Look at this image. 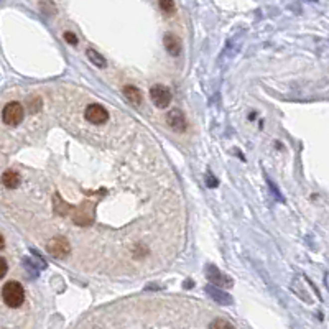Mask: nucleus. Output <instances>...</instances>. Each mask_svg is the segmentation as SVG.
Masks as SVG:
<instances>
[{
	"mask_svg": "<svg viewBox=\"0 0 329 329\" xmlns=\"http://www.w3.org/2000/svg\"><path fill=\"white\" fill-rule=\"evenodd\" d=\"M2 301L8 308H20L25 303V288L20 282H7L2 287Z\"/></svg>",
	"mask_w": 329,
	"mask_h": 329,
	"instance_id": "obj_1",
	"label": "nucleus"
},
{
	"mask_svg": "<svg viewBox=\"0 0 329 329\" xmlns=\"http://www.w3.org/2000/svg\"><path fill=\"white\" fill-rule=\"evenodd\" d=\"M25 117V109L23 106L20 104L17 101H12L8 104L3 106L2 109V120L5 125H10V127H15L23 120Z\"/></svg>",
	"mask_w": 329,
	"mask_h": 329,
	"instance_id": "obj_2",
	"label": "nucleus"
},
{
	"mask_svg": "<svg viewBox=\"0 0 329 329\" xmlns=\"http://www.w3.org/2000/svg\"><path fill=\"white\" fill-rule=\"evenodd\" d=\"M204 273H206V278L209 280V283L218 285V287H220V288L227 290V288H230L234 285L232 278L227 277L225 273H222L218 267L213 265V263L206 265V268H204Z\"/></svg>",
	"mask_w": 329,
	"mask_h": 329,
	"instance_id": "obj_3",
	"label": "nucleus"
},
{
	"mask_svg": "<svg viewBox=\"0 0 329 329\" xmlns=\"http://www.w3.org/2000/svg\"><path fill=\"white\" fill-rule=\"evenodd\" d=\"M46 252L55 258H66L71 252V245L64 237H53V239L46 244Z\"/></svg>",
	"mask_w": 329,
	"mask_h": 329,
	"instance_id": "obj_4",
	"label": "nucleus"
},
{
	"mask_svg": "<svg viewBox=\"0 0 329 329\" xmlns=\"http://www.w3.org/2000/svg\"><path fill=\"white\" fill-rule=\"evenodd\" d=\"M84 118L93 123V125H102V123H106L107 120H109V112H107L106 107H102L101 104H91L86 107Z\"/></svg>",
	"mask_w": 329,
	"mask_h": 329,
	"instance_id": "obj_5",
	"label": "nucleus"
},
{
	"mask_svg": "<svg viewBox=\"0 0 329 329\" xmlns=\"http://www.w3.org/2000/svg\"><path fill=\"white\" fill-rule=\"evenodd\" d=\"M150 99H152V102L156 107L165 109V107H168L171 104V91L165 84H155L150 89Z\"/></svg>",
	"mask_w": 329,
	"mask_h": 329,
	"instance_id": "obj_6",
	"label": "nucleus"
},
{
	"mask_svg": "<svg viewBox=\"0 0 329 329\" xmlns=\"http://www.w3.org/2000/svg\"><path fill=\"white\" fill-rule=\"evenodd\" d=\"M206 293H208V296H211V300L218 305L230 306L234 303V298L225 291V288H220V287H218V285H213V283L208 285Z\"/></svg>",
	"mask_w": 329,
	"mask_h": 329,
	"instance_id": "obj_7",
	"label": "nucleus"
},
{
	"mask_svg": "<svg viewBox=\"0 0 329 329\" xmlns=\"http://www.w3.org/2000/svg\"><path fill=\"white\" fill-rule=\"evenodd\" d=\"M166 123H168L171 127V130H175L176 133H183L188 127L186 117L180 109H171L168 114H166Z\"/></svg>",
	"mask_w": 329,
	"mask_h": 329,
	"instance_id": "obj_8",
	"label": "nucleus"
},
{
	"mask_svg": "<svg viewBox=\"0 0 329 329\" xmlns=\"http://www.w3.org/2000/svg\"><path fill=\"white\" fill-rule=\"evenodd\" d=\"M163 46H165V50L168 51L171 56H180V53L183 51L181 40L178 38L176 35H173V33H166L163 36Z\"/></svg>",
	"mask_w": 329,
	"mask_h": 329,
	"instance_id": "obj_9",
	"label": "nucleus"
},
{
	"mask_svg": "<svg viewBox=\"0 0 329 329\" xmlns=\"http://www.w3.org/2000/svg\"><path fill=\"white\" fill-rule=\"evenodd\" d=\"M122 94L125 96V99L130 102L133 106H140L142 104V93H140V89L135 88V86L132 84H127L122 88Z\"/></svg>",
	"mask_w": 329,
	"mask_h": 329,
	"instance_id": "obj_10",
	"label": "nucleus"
},
{
	"mask_svg": "<svg viewBox=\"0 0 329 329\" xmlns=\"http://www.w3.org/2000/svg\"><path fill=\"white\" fill-rule=\"evenodd\" d=\"M2 185L8 190H13L20 185V175L15 170H7L2 173Z\"/></svg>",
	"mask_w": 329,
	"mask_h": 329,
	"instance_id": "obj_11",
	"label": "nucleus"
},
{
	"mask_svg": "<svg viewBox=\"0 0 329 329\" xmlns=\"http://www.w3.org/2000/svg\"><path fill=\"white\" fill-rule=\"evenodd\" d=\"M86 53H88L89 61L93 63L96 68H101V69H102V68H106V66H107V59H106V56H102L97 50H93V48H89V50L86 51Z\"/></svg>",
	"mask_w": 329,
	"mask_h": 329,
	"instance_id": "obj_12",
	"label": "nucleus"
},
{
	"mask_svg": "<svg viewBox=\"0 0 329 329\" xmlns=\"http://www.w3.org/2000/svg\"><path fill=\"white\" fill-rule=\"evenodd\" d=\"M41 109V99L38 96H31L28 99V110L31 114H36Z\"/></svg>",
	"mask_w": 329,
	"mask_h": 329,
	"instance_id": "obj_13",
	"label": "nucleus"
},
{
	"mask_svg": "<svg viewBox=\"0 0 329 329\" xmlns=\"http://www.w3.org/2000/svg\"><path fill=\"white\" fill-rule=\"evenodd\" d=\"M40 8H41V12L46 13V15H51V13L55 15V12H56V7H55V3H53L51 0H41Z\"/></svg>",
	"mask_w": 329,
	"mask_h": 329,
	"instance_id": "obj_14",
	"label": "nucleus"
},
{
	"mask_svg": "<svg viewBox=\"0 0 329 329\" xmlns=\"http://www.w3.org/2000/svg\"><path fill=\"white\" fill-rule=\"evenodd\" d=\"M158 5L165 13H173L175 12V2L173 0H158Z\"/></svg>",
	"mask_w": 329,
	"mask_h": 329,
	"instance_id": "obj_15",
	"label": "nucleus"
},
{
	"mask_svg": "<svg viewBox=\"0 0 329 329\" xmlns=\"http://www.w3.org/2000/svg\"><path fill=\"white\" fill-rule=\"evenodd\" d=\"M64 40H66L69 45H78V36L73 33V31H66V33H64Z\"/></svg>",
	"mask_w": 329,
	"mask_h": 329,
	"instance_id": "obj_16",
	"label": "nucleus"
},
{
	"mask_svg": "<svg viewBox=\"0 0 329 329\" xmlns=\"http://www.w3.org/2000/svg\"><path fill=\"white\" fill-rule=\"evenodd\" d=\"M209 326L211 328H232V325H230L229 321H224V320H216Z\"/></svg>",
	"mask_w": 329,
	"mask_h": 329,
	"instance_id": "obj_17",
	"label": "nucleus"
},
{
	"mask_svg": "<svg viewBox=\"0 0 329 329\" xmlns=\"http://www.w3.org/2000/svg\"><path fill=\"white\" fill-rule=\"evenodd\" d=\"M0 263H2V277H5L7 275V270H8V267H7V260L2 257V260H0Z\"/></svg>",
	"mask_w": 329,
	"mask_h": 329,
	"instance_id": "obj_18",
	"label": "nucleus"
},
{
	"mask_svg": "<svg viewBox=\"0 0 329 329\" xmlns=\"http://www.w3.org/2000/svg\"><path fill=\"white\" fill-rule=\"evenodd\" d=\"M206 180H208V186H213V188L218 186V180H214V178H209V176H208Z\"/></svg>",
	"mask_w": 329,
	"mask_h": 329,
	"instance_id": "obj_19",
	"label": "nucleus"
}]
</instances>
